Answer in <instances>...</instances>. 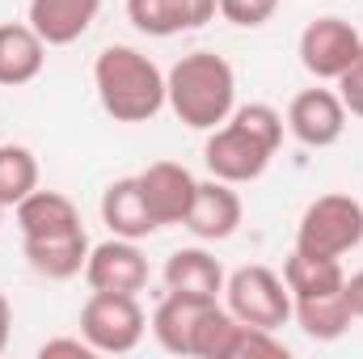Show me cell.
I'll list each match as a JSON object with an SVG mask.
<instances>
[{"instance_id": "4316f807", "label": "cell", "mask_w": 363, "mask_h": 359, "mask_svg": "<svg viewBox=\"0 0 363 359\" xmlns=\"http://www.w3.org/2000/svg\"><path fill=\"white\" fill-rule=\"evenodd\" d=\"M342 292H347V300H351V313H355V321L363 317V270H355L347 283H342Z\"/></svg>"}, {"instance_id": "d4e9b609", "label": "cell", "mask_w": 363, "mask_h": 359, "mask_svg": "<svg viewBox=\"0 0 363 359\" xmlns=\"http://www.w3.org/2000/svg\"><path fill=\"white\" fill-rule=\"evenodd\" d=\"M334 85H338V97H342L347 114H351V118H363V51L355 55V64H351Z\"/></svg>"}, {"instance_id": "277c9868", "label": "cell", "mask_w": 363, "mask_h": 359, "mask_svg": "<svg viewBox=\"0 0 363 359\" xmlns=\"http://www.w3.org/2000/svg\"><path fill=\"white\" fill-rule=\"evenodd\" d=\"M363 245V203L351 194H321L304 207L296 250L317 258H342Z\"/></svg>"}, {"instance_id": "7a4b0ae2", "label": "cell", "mask_w": 363, "mask_h": 359, "mask_svg": "<svg viewBox=\"0 0 363 359\" xmlns=\"http://www.w3.org/2000/svg\"><path fill=\"white\" fill-rule=\"evenodd\" d=\"M165 106L190 131H216L237 110V72L216 51H190L165 72Z\"/></svg>"}, {"instance_id": "9a60e30c", "label": "cell", "mask_w": 363, "mask_h": 359, "mask_svg": "<svg viewBox=\"0 0 363 359\" xmlns=\"http://www.w3.org/2000/svg\"><path fill=\"white\" fill-rule=\"evenodd\" d=\"M47 64V43L34 34L30 21H4L0 26V85L17 89L30 85Z\"/></svg>"}, {"instance_id": "ac0fdd59", "label": "cell", "mask_w": 363, "mask_h": 359, "mask_svg": "<svg viewBox=\"0 0 363 359\" xmlns=\"http://www.w3.org/2000/svg\"><path fill=\"white\" fill-rule=\"evenodd\" d=\"M165 287L182 292V296H194V300H220V292H224V267H220V258H211L199 245L174 250L165 258Z\"/></svg>"}, {"instance_id": "7c38bea8", "label": "cell", "mask_w": 363, "mask_h": 359, "mask_svg": "<svg viewBox=\"0 0 363 359\" xmlns=\"http://www.w3.org/2000/svg\"><path fill=\"white\" fill-rule=\"evenodd\" d=\"M220 13V0H127V17L148 38H174L182 30H199Z\"/></svg>"}, {"instance_id": "5b68a950", "label": "cell", "mask_w": 363, "mask_h": 359, "mask_svg": "<svg viewBox=\"0 0 363 359\" xmlns=\"http://www.w3.org/2000/svg\"><path fill=\"white\" fill-rule=\"evenodd\" d=\"M148 317L127 292H93L81 309V338L97 355H127L140 347Z\"/></svg>"}, {"instance_id": "8992f818", "label": "cell", "mask_w": 363, "mask_h": 359, "mask_svg": "<svg viewBox=\"0 0 363 359\" xmlns=\"http://www.w3.org/2000/svg\"><path fill=\"white\" fill-rule=\"evenodd\" d=\"M224 296H228V313L245 326L279 330V326L291 321V292H287L283 275H274L262 263L233 270L224 279Z\"/></svg>"}, {"instance_id": "d6986e66", "label": "cell", "mask_w": 363, "mask_h": 359, "mask_svg": "<svg viewBox=\"0 0 363 359\" xmlns=\"http://www.w3.org/2000/svg\"><path fill=\"white\" fill-rule=\"evenodd\" d=\"M291 317L313 343H338L351 330V321H355L351 300H347L342 287L338 292H317V296H296L291 300Z\"/></svg>"}, {"instance_id": "484cf974", "label": "cell", "mask_w": 363, "mask_h": 359, "mask_svg": "<svg viewBox=\"0 0 363 359\" xmlns=\"http://www.w3.org/2000/svg\"><path fill=\"white\" fill-rule=\"evenodd\" d=\"M38 355L43 359H55V355H77V359H89V355H97L85 338H51V343H43L38 347Z\"/></svg>"}, {"instance_id": "cb8c5ba5", "label": "cell", "mask_w": 363, "mask_h": 359, "mask_svg": "<svg viewBox=\"0 0 363 359\" xmlns=\"http://www.w3.org/2000/svg\"><path fill=\"white\" fill-rule=\"evenodd\" d=\"M279 13V0H220V17L241 30H258Z\"/></svg>"}, {"instance_id": "7402d4cb", "label": "cell", "mask_w": 363, "mask_h": 359, "mask_svg": "<svg viewBox=\"0 0 363 359\" xmlns=\"http://www.w3.org/2000/svg\"><path fill=\"white\" fill-rule=\"evenodd\" d=\"M237 334H241V321L220 309V304H207L199 326H194V347L190 355L194 359H233V347H237Z\"/></svg>"}, {"instance_id": "4fadbf2b", "label": "cell", "mask_w": 363, "mask_h": 359, "mask_svg": "<svg viewBox=\"0 0 363 359\" xmlns=\"http://www.w3.org/2000/svg\"><path fill=\"white\" fill-rule=\"evenodd\" d=\"M89 250L93 245H89V237H85V228L60 233V237H21L26 263L43 279H77V275H85Z\"/></svg>"}, {"instance_id": "ffe728a7", "label": "cell", "mask_w": 363, "mask_h": 359, "mask_svg": "<svg viewBox=\"0 0 363 359\" xmlns=\"http://www.w3.org/2000/svg\"><path fill=\"white\" fill-rule=\"evenodd\" d=\"M216 304V300H194V296H182V292H169L157 313H152V334L157 343L169 351V355H190L194 347V326L203 317V309Z\"/></svg>"}, {"instance_id": "44dd1931", "label": "cell", "mask_w": 363, "mask_h": 359, "mask_svg": "<svg viewBox=\"0 0 363 359\" xmlns=\"http://www.w3.org/2000/svg\"><path fill=\"white\" fill-rule=\"evenodd\" d=\"M283 283L296 296H317V292H338L347 283V270L338 258H317V254H304V250H291L287 263H283Z\"/></svg>"}, {"instance_id": "52a82bcc", "label": "cell", "mask_w": 363, "mask_h": 359, "mask_svg": "<svg viewBox=\"0 0 363 359\" xmlns=\"http://www.w3.org/2000/svg\"><path fill=\"white\" fill-rule=\"evenodd\" d=\"M296 51H300V64H304L308 77L338 81L355 64V55L363 51V38L347 17H334L330 13V17H317V21H308L300 30V47Z\"/></svg>"}, {"instance_id": "6da1fadb", "label": "cell", "mask_w": 363, "mask_h": 359, "mask_svg": "<svg viewBox=\"0 0 363 359\" xmlns=\"http://www.w3.org/2000/svg\"><path fill=\"white\" fill-rule=\"evenodd\" d=\"M283 127H287L283 114L267 101L237 106L228 114V123H220L203 144L207 174L220 182H233V186L258 182L267 174L271 157L279 153V144H283Z\"/></svg>"}, {"instance_id": "f1b7e54d", "label": "cell", "mask_w": 363, "mask_h": 359, "mask_svg": "<svg viewBox=\"0 0 363 359\" xmlns=\"http://www.w3.org/2000/svg\"><path fill=\"white\" fill-rule=\"evenodd\" d=\"M0 216H4V203H0Z\"/></svg>"}, {"instance_id": "e0dca14e", "label": "cell", "mask_w": 363, "mask_h": 359, "mask_svg": "<svg viewBox=\"0 0 363 359\" xmlns=\"http://www.w3.org/2000/svg\"><path fill=\"white\" fill-rule=\"evenodd\" d=\"M13 211H17V228H21V237H60V233H77V228H85L77 203H72L68 194H60V190H43V186L30 190Z\"/></svg>"}, {"instance_id": "30bf717a", "label": "cell", "mask_w": 363, "mask_h": 359, "mask_svg": "<svg viewBox=\"0 0 363 359\" xmlns=\"http://www.w3.org/2000/svg\"><path fill=\"white\" fill-rule=\"evenodd\" d=\"M135 178H140V194H144L157 228H169V224L186 220V211L194 203V190H199V182H194V174L186 165H178V161H152Z\"/></svg>"}, {"instance_id": "83f0119b", "label": "cell", "mask_w": 363, "mask_h": 359, "mask_svg": "<svg viewBox=\"0 0 363 359\" xmlns=\"http://www.w3.org/2000/svg\"><path fill=\"white\" fill-rule=\"evenodd\" d=\"M9 330H13V304H9V296L0 292V351L9 347Z\"/></svg>"}, {"instance_id": "8fae6325", "label": "cell", "mask_w": 363, "mask_h": 359, "mask_svg": "<svg viewBox=\"0 0 363 359\" xmlns=\"http://www.w3.org/2000/svg\"><path fill=\"white\" fill-rule=\"evenodd\" d=\"M241 216H245V207H241V194L233 190V182L211 178V182H199L194 203H190L182 224L199 241H228L241 228Z\"/></svg>"}, {"instance_id": "9c48e42d", "label": "cell", "mask_w": 363, "mask_h": 359, "mask_svg": "<svg viewBox=\"0 0 363 359\" xmlns=\"http://www.w3.org/2000/svg\"><path fill=\"white\" fill-rule=\"evenodd\" d=\"M85 283H89L93 292H127V296H140L148 287V258L140 254L135 241L110 237V241H101V245L89 250Z\"/></svg>"}, {"instance_id": "3957f363", "label": "cell", "mask_w": 363, "mask_h": 359, "mask_svg": "<svg viewBox=\"0 0 363 359\" xmlns=\"http://www.w3.org/2000/svg\"><path fill=\"white\" fill-rule=\"evenodd\" d=\"M93 89L114 123H148L165 110V72L135 47H101L93 60Z\"/></svg>"}, {"instance_id": "5bb4252c", "label": "cell", "mask_w": 363, "mask_h": 359, "mask_svg": "<svg viewBox=\"0 0 363 359\" xmlns=\"http://www.w3.org/2000/svg\"><path fill=\"white\" fill-rule=\"evenodd\" d=\"M101 0H30L26 21L47 47H68L93 26Z\"/></svg>"}, {"instance_id": "2e32d148", "label": "cell", "mask_w": 363, "mask_h": 359, "mask_svg": "<svg viewBox=\"0 0 363 359\" xmlns=\"http://www.w3.org/2000/svg\"><path fill=\"white\" fill-rule=\"evenodd\" d=\"M101 224L114 233V237H127V241H144L157 233V220L140 194V178H118L106 186L101 194Z\"/></svg>"}, {"instance_id": "ba28073f", "label": "cell", "mask_w": 363, "mask_h": 359, "mask_svg": "<svg viewBox=\"0 0 363 359\" xmlns=\"http://www.w3.org/2000/svg\"><path fill=\"white\" fill-rule=\"evenodd\" d=\"M287 131L304 148H334L347 131V106L338 89H304L291 97L287 106Z\"/></svg>"}, {"instance_id": "603a6c76", "label": "cell", "mask_w": 363, "mask_h": 359, "mask_svg": "<svg viewBox=\"0 0 363 359\" xmlns=\"http://www.w3.org/2000/svg\"><path fill=\"white\" fill-rule=\"evenodd\" d=\"M30 190H38V161L26 144H0V203L17 207Z\"/></svg>"}]
</instances>
